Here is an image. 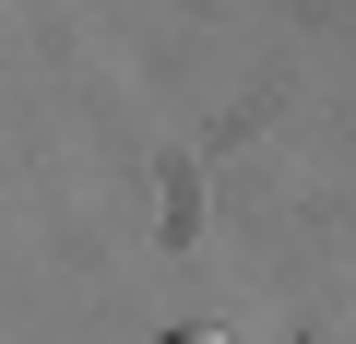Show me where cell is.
<instances>
[{
    "mask_svg": "<svg viewBox=\"0 0 356 344\" xmlns=\"http://www.w3.org/2000/svg\"><path fill=\"white\" fill-rule=\"evenodd\" d=\"M166 344H226V332H166Z\"/></svg>",
    "mask_w": 356,
    "mask_h": 344,
    "instance_id": "obj_1",
    "label": "cell"
}]
</instances>
